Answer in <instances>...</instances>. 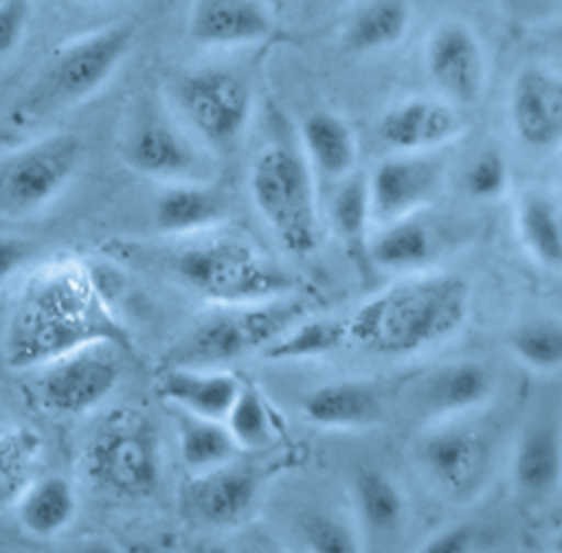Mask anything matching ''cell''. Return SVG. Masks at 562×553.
I'll use <instances>...</instances> for the list:
<instances>
[{
	"label": "cell",
	"instance_id": "1",
	"mask_svg": "<svg viewBox=\"0 0 562 553\" xmlns=\"http://www.w3.org/2000/svg\"><path fill=\"white\" fill-rule=\"evenodd\" d=\"M121 340L92 274L77 261H55L24 283L7 320L4 358L29 369L90 342Z\"/></svg>",
	"mask_w": 562,
	"mask_h": 553
},
{
	"label": "cell",
	"instance_id": "2",
	"mask_svg": "<svg viewBox=\"0 0 562 553\" xmlns=\"http://www.w3.org/2000/svg\"><path fill=\"white\" fill-rule=\"evenodd\" d=\"M470 285L452 272H415L358 305L347 342L375 356H408L454 336L470 314Z\"/></svg>",
	"mask_w": 562,
	"mask_h": 553
},
{
	"label": "cell",
	"instance_id": "3",
	"mask_svg": "<svg viewBox=\"0 0 562 553\" xmlns=\"http://www.w3.org/2000/svg\"><path fill=\"white\" fill-rule=\"evenodd\" d=\"M167 248H143L138 259L215 305H248L288 296L292 276L255 244L213 230Z\"/></svg>",
	"mask_w": 562,
	"mask_h": 553
},
{
	"label": "cell",
	"instance_id": "4",
	"mask_svg": "<svg viewBox=\"0 0 562 553\" xmlns=\"http://www.w3.org/2000/svg\"><path fill=\"white\" fill-rule=\"evenodd\" d=\"M136 26L114 22L59 46L13 105L18 125H33L97 94L132 53Z\"/></svg>",
	"mask_w": 562,
	"mask_h": 553
},
{
	"label": "cell",
	"instance_id": "5",
	"mask_svg": "<svg viewBox=\"0 0 562 553\" xmlns=\"http://www.w3.org/2000/svg\"><path fill=\"white\" fill-rule=\"evenodd\" d=\"M250 200L285 248L294 257H307L318 246L316 180L301 149L285 143L266 145L248 171Z\"/></svg>",
	"mask_w": 562,
	"mask_h": 553
},
{
	"label": "cell",
	"instance_id": "6",
	"mask_svg": "<svg viewBox=\"0 0 562 553\" xmlns=\"http://www.w3.org/2000/svg\"><path fill=\"white\" fill-rule=\"evenodd\" d=\"M222 307L189 327L167 349V366L209 369L252 351H263L305 318V305L290 296Z\"/></svg>",
	"mask_w": 562,
	"mask_h": 553
},
{
	"label": "cell",
	"instance_id": "7",
	"mask_svg": "<svg viewBox=\"0 0 562 553\" xmlns=\"http://www.w3.org/2000/svg\"><path fill=\"white\" fill-rule=\"evenodd\" d=\"M83 472L92 487L108 496L149 498L158 489L162 472L156 426L138 413H112L86 443Z\"/></svg>",
	"mask_w": 562,
	"mask_h": 553
},
{
	"label": "cell",
	"instance_id": "8",
	"mask_svg": "<svg viewBox=\"0 0 562 553\" xmlns=\"http://www.w3.org/2000/svg\"><path fill=\"white\" fill-rule=\"evenodd\" d=\"M171 103L173 114L209 154H231L250 125L255 97L241 72L200 66L176 77Z\"/></svg>",
	"mask_w": 562,
	"mask_h": 553
},
{
	"label": "cell",
	"instance_id": "9",
	"mask_svg": "<svg viewBox=\"0 0 562 553\" xmlns=\"http://www.w3.org/2000/svg\"><path fill=\"white\" fill-rule=\"evenodd\" d=\"M119 151L127 169L162 184L211 180L209 151L171 110L154 101L138 103L127 116Z\"/></svg>",
	"mask_w": 562,
	"mask_h": 553
},
{
	"label": "cell",
	"instance_id": "10",
	"mask_svg": "<svg viewBox=\"0 0 562 553\" xmlns=\"http://www.w3.org/2000/svg\"><path fill=\"white\" fill-rule=\"evenodd\" d=\"M83 145L75 134H50L0 162V213L22 215L48 204L79 169Z\"/></svg>",
	"mask_w": 562,
	"mask_h": 553
},
{
	"label": "cell",
	"instance_id": "11",
	"mask_svg": "<svg viewBox=\"0 0 562 553\" xmlns=\"http://www.w3.org/2000/svg\"><path fill=\"white\" fill-rule=\"evenodd\" d=\"M116 342H90L40 366L35 395L44 410L59 417L90 413L119 384L121 364Z\"/></svg>",
	"mask_w": 562,
	"mask_h": 553
},
{
	"label": "cell",
	"instance_id": "12",
	"mask_svg": "<svg viewBox=\"0 0 562 553\" xmlns=\"http://www.w3.org/2000/svg\"><path fill=\"white\" fill-rule=\"evenodd\" d=\"M424 72L435 97L454 108L476 105L487 88V55L476 31L457 18L437 22L422 44Z\"/></svg>",
	"mask_w": 562,
	"mask_h": 553
},
{
	"label": "cell",
	"instance_id": "13",
	"mask_svg": "<svg viewBox=\"0 0 562 553\" xmlns=\"http://www.w3.org/2000/svg\"><path fill=\"white\" fill-rule=\"evenodd\" d=\"M367 182L371 224L382 226L422 213L443 187V162L437 154H386Z\"/></svg>",
	"mask_w": 562,
	"mask_h": 553
},
{
	"label": "cell",
	"instance_id": "14",
	"mask_svg": "<svg viewBox=\"0 0 562 553\" xmlns=\"http://www.w3.org/2000/svg\"><path fill=\"white\" fill-rule=\"evenodd\" d=\"M514 138L533 154H551L562 143V77L547 64L520 66L507 92Z\"/></svg>",
	"mask_w": 562,
	"mask_h": 553
},
{
	"label": "cell",
	"instance_id": "15",
	"mask_svg": "<svg viewBox=\"0 0 562 553\" xmlns=\"http://www.w3.org/2000/svg\"><path fill=\"white\" fill-rule=\"evenodd\" d=\"M465 121L459 108L439 97H406L386 108L378 123V140L391 154H437L459 140Z\"/></svg>",
	"mask_w": 562,
	"mask_h": 553
},
{
	"label": "cell",
	"instance_id": "16",
	"mask_svg": "<svg viewBox=\"0 0 562 553\" xmlns=\"http://www.w3.org/2000/svg\"><path fill=\"white\" fill-rule=\"evenodd\" d=\"M277 18L268 0H191L189 40L206 50H235L268 42Z\"/></svg>",
	"mask_w": 562,
	"mask_h": 553
},
{
	"label": "cell",
	"instance_id": "17",
	"mask_svg": "<svg viewBox=\"0 0 562 553\" xmlns=\"http://www.w3.org/2000/svg\"><path fill=\"white\" fill-rule=\"evenodd\" d=\"M259 478L250 467L224 463L193 476L182 485V509L206 527L226 529L239 524L257 500Z\"/></svg>",
	"mask_w": 562,
	"mask_h": 553
},
{
	"label": "cell",
	"instance_id": "18",
	"mask_svg": "<svg viewBox=\"0 0 562 553\" xmlns=\"http://www.w3.org/2000/svg\"><path fill=\"white\" fill-rule=\"evenodd\" d=\"M231 211L228 195L211 180L162 184L154 200V224L162 235L191 237L215 230Z\"/></svg>",
	"mask_w": 562,
	"mask_h": 553
},
{
	"label": "cell",
	"instance_id": "19",
	"mask_svg": "<svg viewBox=\"0 0 562 553\" xmlns=\"http://www.w3.org/2000/svg\"><path fill=\"white\" fill-rule=\"evenodd\" d=\"M301 154L310 169L340 182L358 171V136L351 123L331 110H312L299 127Z\"/></svg>",
	"mask_w": 562,
	"mask_h": 553
},
{
	"label": "cell",
	"instance_id": "20",
	"mask_svg": "<svg viewBox=\"0 0 562 553\" xmlns=\"http://www.w3.org/2000/svg\"><path fill=\"white\" fill-rule=\"evenodd\" d=\"M301 413L321 428H367L382 419L384 406L375 386L362 380H336L305 393Z\"/></svg>",
	"mask_w": 562,
	"mask_h": 553
},
{
	"label": "cell",
	"instance_id": "21",
	"mask_svg": "<svg viewBox=\"0 0 562 553\" xmlns=\"http://www.w3.org/2000/svg\"><path fill=\"white\" fill-rule=\"evenodd\" d=\"M241 380L226 371L167 366L158 380V393L180 413L224 421Z\"/></svg>",
	"mask_w": 562,
	"mask_h": 553
},
{
	"label": "cell",
	"instance_id": "22",
	"mask_svg": "<svg viewBox=\"0 0 562 553\" xmlns=\"http://www.w3.org/2000/svg\"><path fill=\"white\" fill-rule=\"evenodd\" d=\"M514 228L522 250L540 268L558 272L562 266V211L547 187L525 189L514 204Z\"/></svg>",
	"mask_w": 562,
	"mask_h": 553
},
{
	"label": "cell",
	"instance_id": "23",
	"mask_svg": "<svg viewBox=\"0 0 562 553\" xmlns=\"http://www.w3.org/2000/svg\"><path fill=\"white\" fill-rule=\"evenodd\" d=\"M417 454L426 474L450 492L470 487L485 461L483 441L472 430L459 426L439 428L426 435Z\"/></svg>",
	"mask_w": 562,
	"mask_h": 553
},
{
	"label": "cell",
	"instance_id": "24",
	"mask_svg": "<svg viewBox=\"0 0 562 553\" xmlns=\"http://www.w3.org/2000/svg\"><path fill=\"white\" fill-rule=\"evenodd\" d=\"M413 24L411 0H364L340 29V44L356 55H375L404 42Z\"/></svg>",
	"mask_w": 562,
	"mask_h": 553
},
{
	"label": "cell",
	"instance_id": "25",
	"mask_svg": "<svg viewBox=\"0 0 562 553\" xmlns=\"http://www.w3.org/2000/svg\"><path fill=\"white\" fill-rule=\"evenodd\" d=\"M492 391L494 375L485 364L454 360L428 373L422 386V402L435 417H454L481 406Z\"/></svg>",
	"mask_w": 562,
	"mask_h": 553
},
{
	"label": "cell",
	"instance_id": "26",
	"mask_svg": "<svg viewBox=\"0 0 562 553\" xmlns=\"http://www.w3.org/2000/svg\"><path fill=\"white\" fill-rule=\"evenodd\" d=\"M437 252V239L430 226L417 215L402 217L371 230L367 241V261L384 272H419Z\"/></svg>",
	"mask_w": 562,
	"mask_h": 553
},
{
	"label": "cell",
	"instance_id": "27",
	"mask_svg": "<svg viewBox=\"0 0 562 553\" xmlns=\"http://www.w3.org/2000/svg\"><path fill=\"white\" fill-rule=\"evenodd\" d=\"M562 472V441L560 428L553 421H538L529 426L516 443L512 459V476L516 487L542 498L555 492Z\"/></svg>",
	"mask_w": 562,
	"mask_h": 553
},
{
	"label": "cell",
	"instance_id": "28",
	"mask_svg": "<svg viewBox=\"0 0 562 553\" xmlns=\"http://www.w3.org/2000/svg\"><path fill=\"white\" fill-rule=\"evenodd\" d=\"M22 529L33 538H55L66 531L77 516V492L70 481L57 474L33 478L15 500Z\"/></svg>",
	"mask_w": 562,
	"mask_h": 553
},
{
	"label": "cell",
	"instance_id": "29",
	"mask_svg": "<svg viewBox=\"0 0 562 553\" xmlns=\"http://www.w3.org/2000/svg\"><path fill=\"white\" fill-rule=\"evenodd\" d=\"M351 494L356 514L369 533L393 535L402 527L406 500L389 474L375 467L358 470L351 483Z\"/></svg>",
	"mask_w": 562,
	"mask_h": 553
},
{
	"label": "cell",
	"instance_id": "30",
	"mask_svg": "<svg viewBox=\"0 0 562 553\" xmlns=\"http://www.w3.org/2000/svg\"><path fill=\"white\" fill-rule=\"evenodd\" d=\"M329 224L349 259L369 266L367 241L373 224L362 173L356 171L349 178L336 182V191L329 200Z\"/></svg>",
	"mask_w": 562,
	"mask_h": 553
},
{
	"label": "cell",
	"instance_id": "31",
	"mask_svg": "<svg viewBox=\"0 0 562 553\" xmlns=\"http://www.w3.org/2000/svg\"><path fill=\"white\" fill-rule=\"evenodd\" d=\"M40 448L35 430L0 421V511L15 505L22 489L33 481Z\"/></svg>",
	"mask_w": 562,
	"mask_h": 553
},
{
	"label": "cell",
	"instance_id": "32",
	"mask_svg": "<svg viewBox=\"0 0 562 553\" xmlns=\"http://www.w3.org/2000/svg\"><path fill=\"white\" fill-rule=\"evenodd\" d=\"M178 450L191 472H204L231 463L237 445L224 421L193 417L178 410Z\"/></svg>",
	"mask_w": 562,
	"mask_h": 553
},
{
	"label": "cell",
	"instance_id": "33",
	"mask_svg": "<svg viewBox=\"0 0 562 553\" xmlns=\"http://www.w3.org/2000/svg\"><path fill=\"white\" fill-rule=\"evenodd\" d=\"M347 342L345 318H303L283 336L272 340L261 356L274 362L307 360L329 353Z\"/></svg>",
	"mask_w": 562,
	"mask_h": 553
},
{
	"label": "cell",
	"instance_id": "34",
	"mask_svg": "<svg viewBox=\"0 0 562 553\" xmlns=\"http://www.w3.org/2000/svg\"><path fill=\"white\" fill-rule=\"evenodd\" d=\"M224 426L233 437L237 450H261L274 437L272 417L266 397L257 386L241 382L226 417Z\"/></svg>",
	"mask_w": 562,
	"mask_h": 553
},
{
	"label": "cell",
	"instance_id": "35",
	"mask_svg": "<svg viewBox=\"0 0 562 553\" xmlns=\"http://www.w3.org/2000/svg\"><path fill=\"white\" fill-rule=\"evenodd\" d=\"M512 353L533 371H558L562 364V325L555 318H531L512 329Z\"/></svg>",
	"mask_w": 562,
	"mask_h": 553
},
{
	"label": "cell",
	"instance_id": "36",
	"mask_svg": "<svg viewBox=\"0 0 562 553\" xmlns=\"http://www.w3.org/2000/svg\"><path fill=\"white\" fill-rule=\"evenodd\" d=\"M463 189L472 200L492 202L507 193L512 173L507 158L496 147H483L463 169Z\"/></svg>",
	"mask_w": 562,
	"mask_h": 553
},
{
	"label": "cell",
	"instance_id": "37",
	"mask_svg": "<svg viewBox=\"0 0 562 553\" xmlns=\"http://www.w3.org/2000/svg\"><path fill=\"white\" fill-rule=\"evenodd\" d=\"M310 553H362L349 522L331 511H312L301 522Z\"/></svg>",
	"mask_w": 562,
	"mask_h": 553
},
{
	"label": "cell",
	"instance_id": "38",
	"mask_svg": "<svg viewBox=\"0 0 562 553\" xmlns=\"http://www.w3.org/2000/svg\"><path fill=\"white\" fill-rule=\"evenodd\" d=\"M29 15V0H0V57L9 55L22 42Z\"/></svg>",
	"mask_w": 562,
	"mask_h": 553
},
{
	"label": "cell",
	"instance_id": "39",
	"mask_svg": "<svg viewBox=\"0 0 562 553\" xmlns=\"http://www.w3.org/2000/svg\"><path fill=\"white\" fill-rule=\"evenodd\" d=\"M474 544V529L468 524H454L426 540L415 553H472Z\"/></svg>",
	"mask_w": 562,
	"mask_h": 553
},
{
	"label": "cell",
	"instance_id": "40",
	"mask_svg": "<svg viewBox=\"0 0 562 553\" xmlns=\"http://www.w3.org/2000/svg\"><path fill=\"white\" fill-rule=\"evenodd\" d=\"M507 18L518 22H542L560 11V0H494Z\"/></svg>",
	"mask_w": 562,
	"mask_h": 553
},
{
	"label": "cell",
	"instance_id": "41",
	"mask_svg": "<svg viewBox=\"0 0 562 553\" xmlns=\"http://www.w3.org/2000/svg\"><path fill=\"white\" fill-rule=\"evenodd\" d=\"M33 248L26 239L13 235H0V285L15 274L22 263L31 257Z\"/></svg>",
	"mask_w": 562,
	"mask_h": 553
},
{
	"label": "cell",
	"instance_id": "42",
	"mask_svg": "<svg viewBox=\"0 0 562 553\" xmlns=\"http://www.w3.org/2000/svg\"><path fill=\"white\" fill-rule=\"evenodd\" d=\"M75 553H121V549L108 538H86L83 542H79Z\"/></svg>",
	"mask_w": 562,
	"mask_h": 553
},
{
	"label": "cell",
	"instance_id": "43",
	"mask_svg": "<svg viewBox=\"0 0 562 553\" xmlns=\"http://www.w3.org/2000/svg\"><path fill=\"white\" fill-rule=\"evenodd\" d=\"M191 553H235L233 549H228L226 544L220 542H200L193 546Z\"/></svg>",
	"mask_w": 562,
	"mask_h": 553
},
{
	"label": "cell",
	"instance_id": "44",
	"mask_svg": "<svg viewBox=\"0 0 562 553\" xmlns=\"http://www.w3.org/2000/svg\"><path fill=\"white\" fill-rule=\"evenodd\" d=\"M121 553H165V551L158 549L156 544H149V542H132Z\"/></svg>",
	"mask_w": 562,
	"mask_h": 553
},
{
	"label": "cell",
	"instance_id": "45",
	"mask_svg": "<svg viewBox=\"0 0 562 553\" xmlns=\"http://www.w3.org/2000/svg\"><path fill=\"white\" fill-rule=\"evenodd\" d=\"M252 553H283V551H279V549H268V546H261V549H255Z\"/></svg>",
	"mask_w": 562,
	"mask_h": 553
},
{
	"label": "cell",
	"instance_id": "46",
	"mask_svg": "<svg viewBox=\"0 0 562 553\" xmlns=\"http://www.w3.org/2000/svg\"><path fill=\"white\" fill-rule=\"evenodd\" d=\"M79 2H86V4H94V2H103V0H79Z\"/></svg>",
	"mask_w": 562,
	"mask_h": 553
}]
</instances>
